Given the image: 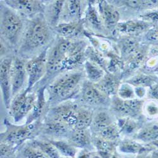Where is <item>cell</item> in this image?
<instances>
[{
    "instance_id": "1",
    "label": "cell",
    "mask_w": 158,
    "mask_h": 158,
    "mask_svg": "<svg viewBox=\"0 0 158 158\" xmlns=\"http://www.w3.org/2000/svg\"><path fill=\"white\" fill-rule=\"evenodd\" d=\"M54 31L40 14L27 20L15 56L28 60L40 55L51 47L56 38Z\"/></svg>"
},
{
    "instance_id": "2",
    "label": "cell",
    "mask_w": 158,
    "mask_h": 158,
    "mask_svg": "<svg viewBox=\"0 0 158 158\" xmlns=\"http://www.w3.org/2000/svg\"><path fill=\"white\" fill-rule=\"evenodd\" d=\"M0 11L1 41L16 55L27 20L7 6L3 1L0 3Z\"/></svg>"
},
{
    "instance_id": "3",
    "label": "cell",
    "mask_w": 158,
    "mask_h": 158,
    "mask_svg": "<svg viewBox=\"0 0 158 158\" xmlns=\"http://www.w3.org/2000/svg\"><path fill=\"white\" fill-rule=\"evenodd\" d=\"M86 77L83 70L63 73L47 85V91L51 101L59 103L73 97L81 90Z\"/></svg>"
},
{
    "instance_id": "4",
    "label": "cell",
    "mask_w": 158,
    "mask_h": 158,
    "mask_svg": "<svg viewBox=\"0 0 158 158\" xmlns=\"http://www.w3.org/2000/svg\"><path fill=\"white\" fill-rule=\"evenodd\" d=\"M6 130L1 134V142H6L12 146H18L25 140L31 139L41 131L42 123L41 120L30 124L15 125L5 120Z\"/></svg>"
},
{
    "instance_id": "5",
    "label": "cell",
    "mask_w": 158,
    "mask_h": 158,
    "mask_svg": "<svg viewBox=\"0 0 158 158\" xmlns=\"http://www.w3.org/2000/svg\"><path fill=\"white\" fill-rule=\"evenodd\" d=\"M37 99V93L28 92L26 89L12 99L9 114L14 119V123H19L29 114Z\"/></svg>"
},
{
    "instance_id": "6",
    "label": "cell",
    "mask_w": 158,
    "mask_h": 158,
    "mask_svg": "<svg viewBox=\"0 0 158 158\" xmlns=\"http://www.w3.org/2000/svg\"><path fill=\"white\" fill-rule=\"evenodd\" d=\"M49 48L41 53L30 60L26 61L25 69L27 73L28 81L26 90L28 92L32 90L33 87L41 81L47 72V55Z\"/></svg>"
},
{
    "instance_id": "7",
    "label": "cell",
    "mask_w": 158,
    "mask_h": 158,
    "mask_svg": "<svg viewBox=\"0 0 158 158\" xmlns=\"http://www.w3.org/2000/svg\"><path fill=\"white\" fill-rule=\"evenodd\" d=\"M84 21L86 31L96 36L111 40V36L105 27L95 1H87Z\"/></svg>"
},
{
    "instance_id": "8",
    "label": "cell",
    "mask_w": 158,
    "mask_h": 158,
    "mask_svg": "<svg viewBox=\"0 0 158 158\" xmlns=\"http://www.w3.org/2000/svg\"><path fill=\"white\" fill-rule=\"evenodd\" d=\"M4 3L26 20L44 14L46 1L37 0H6Z\"/></svg>"
},
{
    "instance_id": "9",
    "label": "cell",
    "mask_w": 158,
    "mask_h": 158,
    "mask_svg": "<svg viewBox=\"0 0 158 158\" xmlns=\"http://www.w3.org/2000/svg\"><path fill=\"white\" fill-rule=\"evenodd\" d=\"M79 107L80 106L77 102L69 99L58 103L52 107L48 111V116L63 122L73 130Z\"/></svg>"
},
{
    "instance_id": "10",
    "label": "cell",
    "mask_w": 158,
    "mask_h": 158,
    "mask_svg": "<svg viewBox=\"0 0 158 158\" xmlns=\"http://www.w3.org/2000/svg\"><path fill=\"white\" fill-rule=\"evenodd\" d=\"M95 2L104 25L111 35L112 40L116 26L121 20L120 11L110 1Z\"/></svg>"
},
{
    "instance_id": "11",
    "label": "cell",
    "mask_w": 158,
    "mask_h": 158,
    "mask_svg": "<svg viewBox=\"0 0 158 158\" xmlns=\"http://www.w3.org/2000/svg\"><path fill=\"white\" fill-rule=\"evenodd\" d=\"M112 110L121 118L129 117L134 118L141 113L143 110V102L139 99L123 100L117 96L113 97L111 100Z\"/></svg>"
},
{
    "instance_id": "12",
    "label": "cell",
    "mask_w": 158,
    "mask_h": 158,
    "mask_svg": "<svg viewBox=\"0 0 158 158\" xmlns=\"http://www.w3.org/2000/svg\"><path fill=\"white\" fill-rule=\"evenodd\" d=\"M149 45L142 44L139 49L125 61L121 75L122 82L142 70L148 58Z\"/></svg>"
},
{
    "instance_id": "13",
    "label": "cell",
    "mask_w": 158,
    "mask_h": 158,
    "mask_svg": "<svg viewBox=\"0 0 158 158\" xmlns=\"http://www.w3.org/2000/svg\"><path fill=\"white\" fill-rule=\"evenodd\" d=\"M111 42L113 49L124 62L135 53L142 44V36L118 35L112 39Z\"/></svg>"
},
{
    "instance_id": "14",
    "label": "cell",
    "mask_w": 158,
    "mask_h": 158,
    "mask_svg": "<svg viewBox=\"0 0 158 158\" xmlns=\"http://www.w3.org/2000/svg\"><path fill=\"white\" fill-rule=\"evenodd\" d=\"M82 101L91 106H104L111 104L110 98L105 95L94 84L84 80L81 88Z\"/></svg>"
},
{
    "instance_id": "15",
    "label": "cell",
    "mask_w": 158,
    "mask_h": 158,
    "mask_svg": "<svg viewBox=\"0 0 158 158\" xmlns=\"http://www.w3.org/2000/svg\"><path fill=\"white\" fill-rule=\"evenodd\" d=\"M25 60L15 56L11 68V82L12 99L25 89L24 86L28 81L25 69Z\"/></svg>"
},
{
    "instance_id": "16",
    "label": "cell",
    "mask_w": 158,
    "mask_h": 158,
    "mask_svg": "<svg viewBox=\"0 0 158 158\" xmlns=\"http://www.w3.org/2000/svg\"><path fill=\"white\" fill-rule=\"evenodd\" d=\"M72 130V128L63 122L47 116L45 122L42 123L40 132L51 138H54L53 140H67Z\"/></svg>"
},
{
    "instance_id": "17",
    "label": "cell",
    "mask_w": 158,
    "mask_h": 158,
    "mask_svg": "<svg viewBox=\"0 0 158 158\" xmlns=\"http://www.w3.org/2000/svg\"><path fill=\"white\" fill-rule=\"evenodd\" d=\"M14 56H7L1 58V64H0V86H1L3 103L5 108L8 110L10 108L12 100L11 68Z\"/></svg>"
},
{
    "instance_id": "18",
    "label": "cell",
    "mask_w": 158,
    "mask_h": 158,
    "mask_svg": "<svg viewBox=\"0 0 158 158\" xmlns=\"http://www.w3.org/2000/svg\"><path fill=\"white\" fill-rule=\"evenodd\" d=\"M154 26L152 23L137 19L120 21L116 26L113 38L118 35L142 36Z\"/></svg>"
},
{
    "instance_id": "19",
    "label": "cell",
    "mask_w": 158,
    "mask_h": 158,
    "mask_svg": "<svg viewBox=\"0 0 158 158\" xmlns=\"http://www.w3.org/2000/svg\"><path fill=\"white\" fill-rule=\"evenodd\" d=\"M87 5V1H80V0L64 1L60 23L74 22L82 20L84 19Z\"/></svg>"
},
{
    "instance_id": "20",
    "label": "cell",
    "mask_w": 158,
    "mask_h": 158,
    "mask_svg": "<svg viewBox=\"0 0 158 158\" xmlns=\"http://www.w3.org/2000/svg\"><path fill=\"white\" fill-rule=\"evenodd\" d=\"M53 31L57 37L74 41L84 38L86 30L83 19L78 22L60 23Z\"/></svg>"
},
{
    "instance_id": "21",
    "label": "cell",
    "mask_w": 158,
    "mask_h": 158,
    "mask_svg": "<svg viewBox=\"0 0 158 158\" xmlns=\"http://www.w3.org/2000/svg\"><path fill=\"white\" fill-rule=\"evenodd\" d=\"M122 82L121 76L106 72L103 78L95 85L109 98L117 96L118 89Z\"/></svg>"
},
{
    "instance_id": "22",
    "label": "cell",
    "mask_w": 158,
    "mask_h": 158,
    "mask_svg": "<svg viewBox=\"0 0 158 158\" xmlns=\"http://www.w3.org/2000/svg\"><path fill=\"white\" fill-rule=\"evenodd\" d=\"M64 1H47L44 17L49 27L54 30L60 23L62 9Z\"/></svg>"
},
{
    "instance_id": "23",
    "label": "cell",
    "mask_w": 158,
    "mask_h": 158,
    "mask_svg": "<svg viewBox=\"0 0 158 158\" xmlns=\"http://www.w3.org/2000/svg\"><path fill=\"white\" fill-rule=\"evenodd\" d=\"M47 90V85H43L37 90V99L34 107L27 117L25 124H30L39 120H41V116L44 113L47 105L45 93Z\"/></svg>"
},
{
    "instance_id": "24",
    "label": "cell",
    "mask_w": 158,
    "mask_h": 158,
    "mask_svg": "<svg viewBox=\"0 0 158 158\" xmlns=\"http://www.w3.org/2000/svg\"><path fill=\"white\" fill-rule=\"evenodd\" d=\"M157 81L158 77L156 75L140 71L123 82H127L134 87H142L146 88L150 87L157 83Z\"/></svg>"
},
{
    "instance_id": "25",
    "label": "cell",
    "mask_w": 158,
    "mask_h": 158,
    "mask_svg": "<svg viewBox=\"0 0 158 158\" xmlns=\"http://www.w3.org/2000/svg\"><path fill=\"white\" fill-rule=\"evenodd\" d=\"M114 122L113 115L106 110H100L94 113L93 123L90 127L95 133H98L102 129Z\"/></svg>"
},
{
    "instance_id": "26",
    "label": "cell",
    "mask_w": 158,
    "mask_h": 158,
    "mask_svg": "<svg viewBox=\"0 0 158 158\" xmlns=\"http://www.w3.org/2000/svg\"><path fill=\"white\" fill-rule=\"evenodd\" d=\"M67 141L76 148H85L90 146L91 137L87 129L73 130Z\"/></svg>"
},
{
    "instance_id": "27",
    "label": "cell",
    "mask_w": 158,
    "mask_h": 158,
    "mask_svg": "<svg viewBox=\"0 0 158 158\" xmlns=\"http://www.w3.org/2000/svg\"><path fill=\"white\" fill-rule=\"evenodd\" d=\"M84 71L86 80L93 84L100 81L106 73V72L102 68L87 60L84 64Z\"/></svg>"
},
{
    "instance_id": "28",
    "label": "cell",
    "mask_w": 158,
    "mask_h": 158,
    "mask_svg": "<svg viewBox=\"0 0 158 158\" xmlns=\"http://www.w3.org/2000/svg\"><path fill=\"white\" fill-rule=\"evenodd\" d=\"M94 113L90 109L80 106L77 111L75 129L85 130L89 128L93 123Z\"/></svg>"
},
{
    "instance_id": "29",
    "label": "cell",
    "mask_w": 158,
    "mask_h": 158,
    "mask_svg": "<svg viewBox=\"0 0 158 158\" xmlns=\"http://www.w3.org/2000/svg\"><path fill=\"white\" fill-rule=\"evenodd\" d=\"M85 55L87 60L96 64L107 72L108 60L101 52L98 51L92 46H88L85 51Z\"/></svg>"
},
{
    "instance_id": "30",
    "label": "cell",
    "mask_w": 158,
    "mask_h": 158,
    "mask_svg": "<svg viewBox=\"0 0 158 158\" xmlns=\"http://www.w3.org/2000/svg\"><path fill=\"white\" fill-rule=\"evenodd\" d=\"M57 149L60 154L66 158H74L78 152L77 148L64 140H49Z\"/></svg>"
},
{
    "instance_id": "31",
    "label": "cell",
    "mask_w": 158,
    "mask_h": 158,
    "mask_svg": "<svg viewBox=\"0 0 158 158\" xmlns=\"http://www.w3.org/2000/svg\"><path fill=\"white\" fill-rule=\"evenodd\" d=\"M31 143L41 150L48 158H61L60 152L49 140H33Z\"/></svg>"
},
{
    "instance_id": "32",
    "label": "cell",
    "mask_w": 158,
    "mask_h": 158,
    "mask_svg": "<svg viewBox=\"0 0 158 158\" xmlns=\"http://www.w3.org/2000/svg\"><path fill=\"white\" fill-rule=\"evenodd\" d=\"M136 137L143 142L158 140V124L151 123L142 128L137 134Z\"/></svg>"
},
{
    "instance_id": "33",
    "label": "cell",
    "mask_w": 158,
    "mask_h": 158,
    "mask_svg": "<svg viewBox=\"0 0 158 158\" xmlns=\"http://www.w3.org/2000/svg\"><path fill=\"white\" fill-rule=\"evenodd\" d=\"M120 134L121 131L120 127L117 122H115L97 133L98 136L99 137L111 142L119 139Z\"/></svg>"
},
{
    "instance_id": "34",
    "label": "cell",
    "mask_w": 158,
    "mask_h": 158,
    "mask_svg": "<svg viewBox=\"0 0 158 158\" xmlns=\"http://www.w3.org/2000/svg\"><path fill=\"white\" fill-rule=\"evenodd\" d=\"M117 123L120 127L121 132L125 134H133L137 129L138 127L137 122L133 118L129 117L121 118L118 120Z\"/></svg>"
},
{
    "instance_id": "35",
    "label": "cell",
    "mask_w": 158,
    "mask_h": 158,
    "mask_svg": "<svg viewBox=\"0 0 158 158\" xmlns=\"http://www.w3.org/2000/svg\"><path fill=\"white\" fill-rule=\"evenodd\" d=\"M117 96L123 100L136 99L134 87L127 82H122L118 89Z\"/></svg>"
},
{
    "instance_id": "36",
    "label": "cell",
    "mask_w": 158,
    "mask_h": 158,
    "mask_svg": "<svg viewBox=\"0 0 158 158\" xmlns=\"http://www.w3.org/2000/svg\"><path fill=\"white\" fill-rule=\"evenodd\" d=\"M135 19L157 25H158V8L144 11L139 14Z\"/></svg>"
},
{
    "instance_id": "37",
    "label": "cell",
    "mask_w": 158,
    "mask_h": 158,
    "mask_svg": "<svg viewBox=\"0 0 158 158\" xmlns=\"http://www.w3.org/2000/svg\"><path fill=\"white\" fill-rule=\"evenodd\" d=\"M119 149L121 152L124 153L136 154L139 152L142 148L141 145L136 142L127 140L121 143Z\"/></svg>"
},
{
    "instance_id": "38",
    "label": "cell",
    "mask_w": 158,
    "mask_h": 158,
    "mask_svg": "<svg viewBox=\"0 0 158 158\" xmlns=\"http://www.w3.org/2000/svg\"><path fill=\"white\" fill-rule=\"evenodd\" d=\"M23 153L25 158H48L41 150L31 143L24 149Z\"/></svg>"
},
{
    "instance_id": "39",
    "label": "cell",
    "mask_w": 158,
    "mask_h": 158,
    "mask_svg": "<svg viewBox=\"0 0 158 158\" xmlns=\"http://www.w3.org/2000/svg\"><path fill=\"white\" fill-rule=\"evenodd\" d=\"M148 115L154 116L158 114V106L154 102H149L143 106Z\"/></svg>"
},
{
    "instance_id": "40",
    "label": "cell",
    "mask_w": 158,
    "mask_h": 158,
    "mask_svg": "<svg viewBox=\"0 0 158 158\" xmlns=\"http://www.w3.org/2000/svg\"><path fill=\"white\" fill-rule=\"evenodd\" d=\"M14 148V146L10 143L1 142V158H5L10 155Z\"/></svg>"
},
{
    "instance_id": "41",
    "label": "cell",
    "mask_w": 158,
    "mask_h": 158,
    "mask_svg": "<svg viewBox=\"0 0 158 158\" xmlns=\"http://www.w3.org/2000/svg\"><path fill=\"white\" fill-rule=\"evenodd\" d=\"M148 96L149 98L158 101V82L149 87L148 91Z\"/></svg>"
},
{
    "instance_id": "42",
    "label": "cell",
    "mask_w": 158,
    "mask_h": 158,
    "mask_svg": "<svg viewBox=\"0 0 158 158\" xmlns=\"http://www.w3.org/2000/svg\"><path fill=\"white\" fill-rule=\"evenodd\" d=\"M135 89V93L136 97H137V99H142L143 98L146 93V88L145 87H134Z\"/></svg>"
},
{
    "instance_id": "43",
    "label": "cell",
    "mask_w": 158,
    "mask_h": 158,
    "mask_svg": "<svg viewBox=\"0 0 158 158\" xmlns=\"http://www.w3.org/2000/svg\"><path fill=\"white\" fill-rule=\"evenodd\" d=\"M151 73L154 74L155 75H156L158 77V65H157L155 68H154L152 71L151 72Z\"/></svg>"
},
{
    "instance_id": "44",
    "label": "cell",
    "mask_w": 158,
    "mask_h": 158,
    "mask_svg": "<svg viewBox=\"0 0 158 158\" xmlns=\"http://www.w3.org/2000/svg\"><path fill=\"white\" fill-rule=\"evenodd\" d=\"M77 158H89V156L88 154H81L78 156Z\"/></svg>"
},
{
    "instance_id": "45",
    "label": "cell",
    "mask_w": 158,
    "mask_h": 158,
    "mask_svg": "<svg viewBox=\"0 0 158 158\" xmlns=\"http://www.w3.org/2000/svg\"><path fill=\"white\" fill-rule=\"evenodd\" d=\"M157 82H158V81H157Z\"/></svg>"
}]
</instances>
